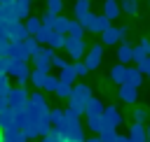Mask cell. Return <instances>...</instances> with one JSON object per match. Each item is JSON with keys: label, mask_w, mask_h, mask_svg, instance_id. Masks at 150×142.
<instances>
[{"label": "cell", "mask_w": 150, "mask_h": 142, "mask_svg": "<svg viewBox=\"0 0 150 142\" xmlns=\"http://www.w3.org/2000/svg\"><path fill=\"white\" fill-rule=\"evenodd\" d=\"M49 123H52V128H59L61 126V121H63V109H59V107H54V109H49Z\"/></svg>", "instance_id": "33"}, {"label": "cell", "mask_w": 150, "mask_h": 142, "mask_svg": "<svg viewBox=\"0 0 150 142\" xmlns=\"http://www.w3.org/2000/svg\"><path fill=\"white\" fill-rule=\"evenodd\" d=\"M117 142H131V140H129L127 135H117Z\"/></svg>", "instance_id": "49"}, {"label": "cell", "mask_w": 150, "mask_h": 142, "mask_svg": "<svg viewBox=\"0 0 150 142\" xmlns=\"http://www.w3.org/2000/svg\"><path fill=\"white\" fill-rule=\"evenodd\" d=\"M61 9H63V0H47V12H49V14L59 16Z\"/></svg>", "instance_id": "39"}, {"label": "cell", "mask_w": 150, "mask_h": 142, "mask_svg": "<svg viewBox=\"0 0 150 142\" xmlns=\"http://www.w3.org/2000/svg\"><path fill=\"white\" fill-rule=\"evenodd\" d=\"M28 70V63H23V61H16V58H5V74L7 77H19L21 72H26Z\"/></svg>", "instance_id": "7"}, {"label": "cell", "mask_w": 150, "mask_h": 142, "mask_svg": "<svg viewBox=\"0 0 150 142\" xmlns=\"http://www.w3.org/2000/svg\"><path fill=\"white\" fill-rule=\"evenodd\" d=\"M21 47H23V51H26V56L30 58V56H33V54L38 51V47H40V44L35 42V37H26V40L21 42Z\"/></svg>", "instance_id": "34"}, {"label": "cell", "mask_w": 150, "mask_h": 142, "mask_svg": "<svg viewBox=\"0 0 150 142\" xmlns=\"http://www.w3.org/2000/svg\"><path fill=\"white\" fill-rule=\"evenodd\" d=\"M117 95H120V100H122V102L134 105V102L138 100V88H134V86H129V84H122V86L117 88Z\"/></svg>", "instance_id": "11"}, {"label": "cell", "mask_w": 150, "mask_h": 142, "mask_svg": "<svg viewBox=\"0 0 150 142\" xmlns=\"http://www.w3.org/2000/svg\"><path fill=\"white\" fill-rule=\"evenodd\" d=\"M7 107H9V105H7V98H0V112L7 109Z\"/></svg>", "instance_id": "48"}, {"label": "cell", "mask_w": 150, "mask_h": 142, "mask_svg": "<svg viewBox=\"0 0 150 142\" xmlns=\"http://www.w3.org/2000/svg\"><path fill=\"white\" fill-rule=\"evenodd\" d=\"M101 37H103V44H117V42H122V40H120V30H117L115 26H108V28L101 33Z\"/></svg>", "instance_id": "22"}, {"label": "cell", "mask_w": 150, "mask_h": 142, "mask_svg": "<svg viewBox=\"0 0 150 142\" xmlns=\"http://www.w3.org/2000/svg\"><path fill=\"white\" fill-rule=\"evenodd\" d=\"M141 81H143V74H141L136 68H129V65H127V81H124V84H129V86L138 88V86H141Z\"/></svg>", "instance_id": "23"}, {"label": "cell", "mask_w": 150, "mask_h": 142, "mask_svg": "<svg viewBox=\"0 0 150 142\" xmlns=\"http://www.w3.org/2000/svg\"><path fill=\"white\" fill-rule=\"evenodd\" d=\"M56 86H59V77H54V74H47V81H45L42 91H56Z\"/></svg>", "instance_id": "41"}, {"label": "cell", "mask_w": 150, "mask_h": 142, "mask_svg": "<svg viewBox=\"0 0 150 142\" xmlns=\"http://www.w3.org/2000/svg\"><path fill=\"white\" fill-rule=\"evenodd\" d=\"M54 54H56V51L49 49V47H38V51L30 56V63L35 65V70L49 72V70H52V56H54Z\"/></svg>", "instance_id": "2"}, {"label": "cell", "mask_w": 150, "mask_h": 142, "mask_svg": "<svg viewBox=\"0 0 150 142\" xmlns=\"http://www.w3.org/2000/svg\"><path fill=\"white\" fill-rule=\"evenodd\" d=\"M98 137H101V142H117V130L115 128H103L98 133Z\"/></svg>", "instance_id": "38"}, {"label": "cell", "mask_w": 150, "mask_h": 142, "mask_svg": "<svg viewBox=\"0 0 150 142\" xmlns=\"http://www.w3.org/2000/svg\"><path fill=\"white\" fill-rule=\"evenodd\" d=\"M89 7H91V2H89V0H75V9H73V14H75V21H80L82 16H87V14L91 12Z\"/></svg>", "instance_id": "24"}, {"label": "cell", "mask_w": 150, "mask_h": 142, "mask_svg": "<svg viewBox=\"0 0 150 142\" xmlns=\"http://www.w3.org/2000/svg\"><path fill=\"white\" fill-rule=\"evenodd\" d=\"M75 79H77V77H75V72H73V65H70V63H66V65L59 70V81H61V84L73 86V84H75Z\"/></svg>", "instance_id": "21"}, {"label": "cell", "mask_w": 150, "mask_h": 142, "mask_svg": "<svg viewBox=\"0 0 150 142\" xmlns=\"http://www.w3.org/2000/svg\"><path fill=\"white\" fill-rule=\"evenodd\" d=\"M120 14H122V9H120V2H117V0H105V2H103V16H105L108 21L117 19Z\"/></svg>", "instance_id": "17"}, {"label": "cell", "mask_w": 150, "mask_h": 142, "mask_svg": "<svg viewBox=\"0 0 150 142\" xmlns=\"http://www.w3.org/2000/svg\"><path fill=\"white\" fill-rule=\"evenodd\" d=\"M110 79H112L117 86H122V84L127 81V65H122V63L112 65V68H110Z\"/></svg>", "instance_id": "20"}, {"label": "cell", "mask_w": 150, "mask_h": 142, "mask_svg": "<svg viewBox=\"0 0 150 142\" xmlns=\"http://www.w3.org/2000/svg\"><path fill=\"white\" fill-rule=\"evenodd\" d=\"M35 128H38V137H47V133L52 130V123H49V119H40L35 123Z\"/></svg>", "instance_id": "37"}, {"label": "cell", "mask_w": 150, "mask_h": 142, "mask_svg": "<svg viewBox=\"0 0 150 142\" xmlns=\"http://www.w3.org/2000/svg\"><path fill=\"white\" fill-rule=\"evenodd\" d=\"M70 98H75V100H82V102H87V100L91 98V88H89L87 84H73Z\"/></svg>", "instance_id": "16"}, {"label": "cell", "mask_w": 150, "mask_h": 142, "mask_svg": "<svg viewBox=\"0 0 150 142\" xmlns=\"http://www.w3.org/2000/svg\"><path fill=\"white\" fill-rule=\"evenodd\" d=\"M87 128L94 130V133H101L103 130V119L101 116H87Z\"/></svg>", "instance_id": "36"}, {"label": "cell", "mask_w": 150, "mask_h": 142, "mask_svg": "<svg viewBox=\"0 0 150 142\" xmlns=\"http://www.w3.org/2000/svg\"><path fill=\"white\" fill-rule=\"evenodd\" d=\"M101 119H103V128H117V126H122V123H124V116L120 114V109H117L115 105L103 107Z\"/></svg>", "instance_id": "5"}, {"label": "cell", "mask_w": 150, "mask_h": 142, "mask_svg": "<svg viewBox=\"0 0 150 142\" xmlns=\"http://www.w3.org/2000/svg\"><path fill=\"white\" fill-rule=\"evenodd\" d=\"M2 142H26V140H23V135H21L19 128H12V130L2 133Z\"/></svg>", "instance_id": "32"}, {"label": "cell", "mask_w": 150, "mask_h": 142, "mask_svg": "<svg viewBox=\"0 0 150 142\" xmlns=\"http://www.w3.org/2000/svg\"><path fill=\"white\" fill-rule=\"evenodd\" d=\"M120 9L129 16H134L138 12V0H120Z\"/></svg>", "instance_id": "31"}, {"label": "cell", "mask_w": 150, "mask_h": 142, "mask_svg": "<svg viewBox=\"0 0 150 142\" xmlns=\"http://www.w3.org/2000/svg\"><path fill=\"white\" fill-rule=\"evenodd\" d=\"M148 56H150V40H148V37H141V42L134 47V58H131V61L138 65V63H141L143 58H148Z\"/></svg>", "instance_id": "8"}, {"label": "cell", "mask_w": 150, "mask_h": 142, "mask_svg": "<svg viewBox=\"0 0 150 142\" xmlns=\"http://www.w3.org/2000/svg\"><path fill=\"white\" fill-rule=\"evenodd\" d=\"M7 37H9V42H23V40H26V37H30V35L26 33V28H23V21H19V23L9 26V33H7Z\"/></svg>", "instance_id": "12"}, {"label": "cell", "mask_w": 150, "mask_h": 142, "mask_svg": "<svg viewBox=\"0 0 150 142\" xmlns=\"http://www.w3.org/2000/svg\"><path fill=\"white\" fill-rule=\"evenodd\" d=\"M84 105H87V102H82V100L68 98V107H66V109H70L75 116H82V114H84Z\"/></svg>", "instance_id": "30"}, {"label": "cell", "mask_w": 150, "mask_h": 142, "mask_svg": "<svg viewBox=\"0 0 150 142\" xmlns=\"http://www.w3.org/2000/svg\"><path fill=\"white\" fill-rule=\"evenodd\" d=\"M63 49H66V54H68V58H70L73 63L82 61L84 54H87V44H84V40H73V37H66Z\"/></svg>", "instance_id": "3"}, {"label": "cell", "mask_w": 150, "mask_h": 142, "mask_svg": "<svg viewBox=\"0 0 150 142\" xmlns=\"http://www.w3.org/2000/svg\"><path fill=\"white\" fill-rule=\"evenodd\" d=\"M63 65H66V58H63V56H59V54H54V56H52V68L61 70Z\"/></svg>", "instance_id": "46"}, {"label": "cell", "mask_w": 150, "mask_h": 142, "mask_svg": "<svg viewBox=\"0 0 150 142\" xmlns=\"http://www.w3.org/2000/svg\"><path fill=\"white\" fill-rule=\"evenodd\" d=\"M26 142H30V140H26Z\"/></svg>", "instance_id": "56"}, {"label": "cell", "mask_w": 150, "mask_h": 142, "mask_svg": "<svg viewBox=\"0 0 150 142\" xmlns=\"http://www.w3.org/2000/svg\"><path fill=\"white\" fill-rule=\"evenodd\" d=\"M108 26H110V21H108L103 14H91V21H89L87 30H89V33H98V35H101Z\"/></svg>", "instance_id": "10"}, {"label": "cell", "mask_w": 150, "mask_h": 142, "mask_svg": "<svg viewBox=\"0 0 150 142\" xmlns=\"http://www.w3.org/2000/svg\"><path fill=\"white\" fill-rule=\"evenodd\" d=\"M7 105H9V109H21L23 105H28V91H26L23 86H14V88H9Z\"/></svg>", "instance_id": "4"}, {"label": "cell", "mask_w": 150, "mask_h": 142, "mask_svg": "<svg viewBox=\"0 0 150 142\" xmlns=\"http://www.w3.org/2000/svg\"><path fill=\"white\" fill-rule=\"evenodd\" d=\"M145 135H148V142H150V123L145 126Z\"/></svg>", "instance_id": "51"}, {"label": "cell", "mask_w": 150, "mask_h": 142, "mask_svg": "<svg viewBox=\"0 0 150 142\" xmlns=\"http://www.w3.org/2000/svg\"><path fill=\"white\" fill-rule=\"evenodd\" d=\"M54 19H56L54 14H49V12H45V14L40 16V23H42V28H49V30H52V23H54Z\"/></svg>", "instance_id": "43"}, {"label": "cell", "mask_w": 150, "mask_h": 142, "mask_svg": "<svg viewBox=\"0 0 150 142\" xmlns=\"http://www.w3.org/2000/svg\"><path fill=\"white\" fill-rule=\"evenodd\" d=\"M63 44H66V35H59V33H54L52 30V35H49V42H47V47L49 49H63Z\"/></svg>", "instance_id": "29"}, {"label": "cell", "mask_w": 150, "mask_h": 142, "mask_svg": "<svg viewBox=\"0 0 150 142\" xmlns=\"http://www.w3.org/2000/svg\"><path fill=\"white\" fill-rule=\"evenodd\" d=\"M47 74L49 72H45V70H30V84L35 86V88H42L45 86V81H47Z\"/></svg>", "instance_id": "25"}, {"label": "cell", "mask_w": 150, "mask_h": 142, "mask_svg": "<svg viewBox=\"0 0 150 142\" xmlns=\"http://www.w3.org/2000/svg\"><path fill=\"white\" fill-rule=\"evenodd\" d=\"M136 70H138L141 74H148V72H150V56H148V58H143V61L136 65Z\"/></svg>", "instance_id": "45"}, {"label": "cell", "mask_w": 150, "mask_h": 142, "mask_svg": "<svg viewBox=\"0 0 150 142\" xmlns=\"http://www.w3.org/2000/svg\"><path fill=\"white\" fill-rule=\"evenodd\" d=\"M101 56H103V44H91V47L87 49V54H84L82 63L87 65V70H89V72H91V70H96V68L101 65Z\"/></svg>", "instance_id": "6"}, {"label": "cell", "mask_w": 150, "mask_h": 142, "mask_svg": "<svg viewBox=\"0 0 150 142\" xmlns=\"http://www.w3.org/2000/svg\"><path fill=\"white\" fill-rule=\"evenodd\" d=\"M7 58H16V61H23V63H28V61H30V58L26 56V51H23L21 42H9V51H7Z\"/></svg>", "instance_id": "18"}, {"label": "cell", "mask_w": 150, "mask_h": 142, "mask_svg": "<svg viewBox=\"0 0 150 142\" xmlns=\"http://www.w3.org/2000/svg\"><path fill=\"white\" fill-rule=\"evenodd\" d=\"M131 142H148V135H145V123H131L129 128V135H127Z\"/></svg>", "instance_id": "13"}, {"label": "cell", "mask_w": 150, "mask_h": 142, "mask_svg": "<svg viewBox=\"0 0 150 142\" xmlns=\"http://www.w3.org/2000/svg\"><path fill=\"white\" fill-rule=\"evenodd\" d=\"M14 5V14L19 21H26L30 16V7H33V0H12Z\"/></svg>", "instance_id": "9"}, {"label": "cell", "mask_w": 150, "mask_h": 142, "mask_svg": "<svg viewBox=\"0 0 150 142\" xmlns=\"http://www.w3.org/2000/svg\"><path fill=\"white\" fill-rule=\"evenodd\" d=\"M131 58H134V47L127 44V42H122V44L117 47V61H120L122 65H127V63H131Z\"/></svg>", "instance_id": "19"}, {"label": "cell", "mask_w": 150, "mask_h": 142, "mask_svg": "<svg viewBox=\"0 0 150 142\" xmlns=\"http://www.w3.org/2000/svg\"><path fill=\"white\" fill-rule=\"evenodd\" d=\"M49 35H52V30L49 28H40L33 37H35V42L40 44V47H47V42H49Z\"/></svg>", "instance_id": "35"}, {"label": "cell", "mask_w": 150, "mask_h": 142, "mask_svg": "<svg viewBox=\"0 0 150 142\" xmlns=\"http://www.w3.org/2000/svg\"><path fill=\"white\" fill-rule=\"evenodd\" d=\"M5 2H12V0H0V5H5Z\"/></svg>", "instance_id": "54"}, {"label": "cell", "mask_w": 150, "mask_h": 142, "mask_svg": "<svg viewBox=\"0 0 150 142\" xmlns=\"http://www.w3.org/2000/svg\"><path fill=\"white\" fill-rule=\"evenodd\" d=\"M84 142H101V137H89V140H84Z\"/></svg>", "instance_id": "52"}, {"label": "cell", "mask_w": 150, "mask_h": 142, "mask_svg": "<svg viewBox=\"0 0 150 142\" xmlns=\"http://www.w3.org/2000/svg\"><path fill=\"white\" fill-rule=\"evenodd\" d=\"M70 91H73V86H68V84H61V81H59V86H56V91H54V93H56L59 98H70Z\"/></svg>", "instance_id": "42"}, {"label": "cell", "mask_w": 150, "mask_h": 142, "mask_svg": "<svg viewBox=\"0 0 150 142\" xmlns=\"http://www.w3.org/2000/svg\"><path fill=\"white\" fill-rule=\"evenodd\" d=\"M101 114H103V102L91 95L84 105V116H101Z\"/></svg>", "instance_id": "14"}, {"label": "cell", "mask_w": 150, "mask_h": 142, "mask_svg": "<svg viewBox=\"0 0 150 142\" xmlns=\"http://www.w3.org/2000/svg\"><path fill=\"white\" fill-rule=\"evenodd\" d=\"M117 30H120V40L124 42V37H127V33H129V26H120Z\"/></svg>", "instance_id": "47"}, {"label": "cell", "mask_w": 150, "mask_h": 142, "mask_svg": "<svg viewBox=\"0 0 150 142\" xmlns=\"http://www.w3.org/2000/svg\"><path fill=\"white\" fill-rule=\"evenodd\" d=\"M12 128H16V123H14V109H2L0 112V133H5V130H12Z\"/></svg>", "instance_id": "15"}, {"label": "cell", "mask_w": 150, "mask_h": 142, "mask_svg": "<svg viewBox=\"0 0 150 142\" xmlns=\"http://www.w3.org/2000/svg\"><path fill=\"white\" fill-rule=\"evenodd\" d=\"M23 28H26V33L33 37L40 28H42V23H40V16H28L26 21H23Z\"/></svg>", "instance_id": "26"}, {"label": "cell", "mask_w": 150, "mask_h": 142, "mask_svg": "<svg viewBox=\"0 0 150 142\" xmlns=\"http://www.w3.org/2000/svg\"><path fill=\"white\" fill-rule=\"evenodd\" d=\"M134 121H136V123H145V121H148V112L141 109V107H136V109H134Z\"/></svg>", "instance_id": "44"}, {"label": "cell", "mask_w": 150, "mask_h": 142, "mask_svg": "<svg viewBox=\"0 0 150 142\" xmlns=\"http://www.w3.org/2000/svg\"><path fill=\"white\" fill-rule=\"evenodd\" d=\"M40 142H49V137H40Z\"/></svg>", "instance_id": "53"}, {"label": "cell", "mask_w": 150, "mask_h": 142, "mask_svg": "<svg viewBox=\"0 0 150 142\" xmlns=\"http://www.w3.org/2000/svg\"><path fill=\"white\" fill-rule=\"evenodd\" d=\"M0 74H5V58H0Z\"/></svg>", "instance_id": "50"}, {"label": "cell", "mask_w": 150, "mask_h": 142, "mask_svg": "<svg viewBox=\"0 0 150 142\" xmlns=\"http://www.w3.org/2000/svg\"><path fill=\"white\" fill-rule=\"evenodd\" d=\"M68 26H70V19H66V16H56L54 23H52V30L59 33V35H66V33H68Z\"/></svg>", "instance_id": "27"}, {"label": "cell", "mask_w": 150, "mask_h": 142, "mask_svg": "<svg viewBox=\"0 0 150 142\" xmlns=\"http://www.w3.org/2000/svg\"><path fill=\"white\" fill-rule=\"evenodd\" d=\"M66 35H68V37H73V40H84V28L73 19V21H70V26H68V33H66Z\"/></svg>", "instance_id": "28"}, {"label": "cell", "mask_w": 150, "mask_h": 142, "mask_svg": "<svg viewBox=\"0 0 150 142\" xmlns=\"http://www.w3.org/2000/svg\"><path fill=\"white\" fill-rule=\"evenodd\" d=\"M73 65V72H75V77H84V74H89V70H87V65L82 63V61H77V63H70Z\"/></svg>", "instance_id": "40"}, {"label": "cell", "mask_w": 150, "mask_h": 142, "mask_svg": "<svg viewBox=\"0 0 150 142\" xmlns=\"http://www.w3.org/2000/svg\"><path fill=\"white\" fill-rule=\"evenodd\" d=\"M148 77H150V72H148Z\"/></svg>", "instance_id": "55"}, {"label": "cell", "mask_w": 150, "mask_h": 142, "mask_svg": "<svg viewBox=\"0 0 150 142\" xmlns=\"http://www.w3.org/2000/svg\"><path fill=\"white\" fill-rule=\"evenodd\" d=\"M59 133L68 142H84V130H82L80 116H75L70 109H63V121L59 126Z\"/></svg>", "instance_id": "1"}]
</instances>
